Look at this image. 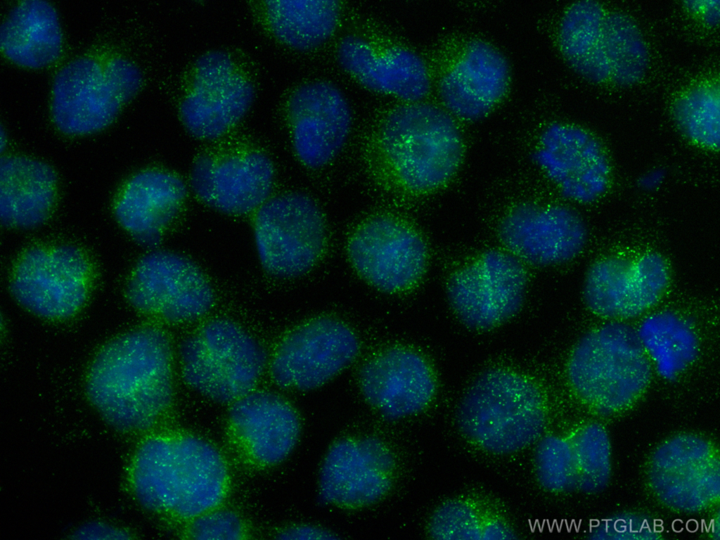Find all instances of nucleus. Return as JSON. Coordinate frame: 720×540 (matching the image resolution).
<instances>
[{"label": "nucleus", "instance_id": "nucleus-21", "mask_svg": "<svg viewBox=\"0 0 720 540\" xmlns=\"http://www.w3.org/2000/svg\"><path fill=\"white\" fill-rule=\"evenodd\" d=\"M288 111L292 144L301 162L317 169L332 161L352 124L350 107L341 91L327 82L306 83L292 93Z\"/></svg>", "mask_w": 720, "mask_h": 540}, {"label": "nucleus", "instance_id": "nucleus-36", "mask_svg": "<svg viewBox=\"0 0 720 540\" xmlns=\"http://www.w3.org/2000/svg\"><path fill=\"white\" fill-rule=\"evenodd\" d=\"M482 522L469 503L451 500L435 510L429 523V533L435 539H481Z\"/></svg>", "mask_w": 720, "mask_h": 540}, {"label": "nucleus", "instance_id": "nucleus-8", "mask_svg": "<svg viewBox=\"0 0 720 540\" xmlns=\"http://www.w3.org/2000/svg\"><path fill=\"white\" fill-rule=\"evenodd\" d=\"M254 239L259 262L270 275L290 278L309 271L320 258L326 226L317 203L298 192L270 197L257 211Z\"/></svg>", "mask_w": 720, "mask_h": 540}, {"label": "nucleus", "instance_id": "nucleus-22", "mask_svg": "<svg viewBox=\"0 0 720 540\" xmlns=\"http://www.w3.org/2000/svg\"><path fill=\"white\" fill-rule=\"evenodd\" d=\"M359 383L366 400L392 420L423 411L436 389L426 361L401 347L386 349L368 360L361 368Z\"/></svg>", "mask_w": 720, "mask_h": 540}, {"label": "nucleus", "instance_id": "nucleus-23", "mask_svg": "<svg viewBox=\"0 0 720 540\" xmlns=\"http://www.w3.org/2000/svg\"><path fill=\"white\" fill-rule=\"evenodd\" d=\"M337 58L341 68L365 88L408 103H418L430 89L422 58L401 47L378 50L367 40L347 36L340 42Z\"/></svg>", "mask_w": 720, "mask_h": 540}, {"label": "nucleus", "instance_id": "nucleus-7", "mask_svg": "<svg viewBox=\"0 0 720 540\" xmlns=\"http://www.w3.org/2000/svg\"><path fill=\"white\" fill-rule=\"evenodd\" d=\"M179 354L188 386L221 404H232L255 390L267 364L263 345L226 319L210 321L190 334Z\"/></svg>", "mask_w": 720, "mask_h": 540}, {"label": "nucleus", "instance_id": "nucleus-32", "mask_svg": "<svg viewBox=\"0 0 720 540\" xmlns=\"http://www.w3.org/2000/svg\"><path fill=\"white\" fill-rule=\"evenodd\" d=\"M603 44L609 79L629 86L643 77L649 62L648 50L639 27L629 15L621 11L606 13Z\"/></svg>", "mask_w": 720, "mask_h": 540}, {"label": "nucleus", "instance_id": "nucleus-12", "mask_svg": "<svg viewBox=\"0 0 720 540\" xmlns=\"http://www.w3.org/2000/svg\"><path fill=\"white\" fill-rule=\"evenodd\" d=\"M527 283L522 262L509 252L494 250L456 271L449 281L447 295L465 326L485 330L519 311Z\"/></svg>", "mask_w": 720, "mask_h": 540}, {"label": "nucleus", "instance_id": "nucleus-28", "mask_svg": "<svg viewBox=\"0 0 720 540\" xmlns=\"http://www.w3.org/2000/svg\"><path fill=\"white\" fill-rule=\"evenodd\" d=\"M0 46L13 63L30 68L49 65L63 49L58 11L46 0H22L11 7L0 27Z\"/></svg>", "mask_w": 720, "mask_h": 540}, {"label": "nucleus", "instance_id": "nucleus-33", "mask_svg": "<svg viewBox=\"0 0 720 540\" xmlns=\"http://www.w3.org/2000/svg\"><path fill=\"white\" fill-rule=\"evenodd\" d=\"M673 115L679 129L690 141L710 150L719 148L718 84H701L686 91L675 103Z\"/></svg>", "mask_w": 720, "mask_h": 540}, {"label": "nucleus", "instance_id": "nucleus-34", "mask_svg": "<svg viewBox=\"0 0 720 540\" xmlns=\"http://www.w3.org/2000/svg\"><path fill=\"white\" fill-rule=\"evenodd\" d=\"M575 468V486L586 493L603 489L610 477V444L607 431L598 423L579 427L568 439Z\"/></svg>", "mask_w": 720, "mask_h": 540}, {"label": "nucleus", "instance_id": "nucleus-38", "mask_svg": "<svg viewBox=\"0 0 720 540\" xmlns=\"http://www.w3.org/2000/svg\"><path fill=\"white\" fill-rule=\"evenodd\" d=\"M602 527L590 524V538L596 539H650L660 538L664 529L652 527L644 516L622 515L608 518ZM654 522V521H653Z\"/></svg>", "mask_w": 720, "mask_h": 540}, {"label": "nucleus", "instance_id": "nucleus-19", "mask_svg": "<svg viewBox=\"0 0 720 540\" xmlns=\"http://www.w3.org/2000/svg\"><path fill=\"white\" fill-rule=\"evenodd\" d=\"M394 464L392 453L378 438L339 440L328 450L321 467L320 500L346 507L373 503L390 489Z\"/></svg>", "mask_w": 720, "mask_h": 540}, {"label": "nucleus", "instance_id": "nucleus-29", "mask_svg": "<svg viewBox=\"0 0 720 540\" xmlns=\"http://www.w3.org/2000/svg\"><path fill=\"white\" fill-rule=\"evenodd\" d=\"M606 12L596 1L574 3L565 11L559 28L560 51L571 68L593 83L609 79L603 44Z\"/></svg>", "mask_w": 720, "mask_h": 540}, {"label": "nucleus", "instance_id": "nucleus-18", "mask_svg": "<svg viewBox=\"0 0 720 540\" xmlns=\"http://www.w3.org/2000/svg\"><path fill=\"white\" fill-rule=\"evenodd\" d=\"M533 159L571 201L594 202L609 187L611 165L606 150L594 135L581 127L558 123L549 126Z\"/></svg>", "mask_w": 720, "mask_h": 540}, {"label": "nucleus", "instance_id": "nucleus-27", "mask_svg": "<svg viewBox=\"0 0 720 540\" xmlns=\"http://www.w3.org/2000/svg\"><path fill=\"white\" fill-rule=\"evenodd\" d=\"M56 176L46 163L11 155L0 162V218L6 226L30 229L49 217L56 197Z\"/></svg>", "mask_w": 720, "mask_h": 540}, {"label": "nucleus", "instance_id": "nucleus-5", "mask_svg": "<svg viewBox=\"0 0 720 540\" xmlns=\"http://www.w3.org/2000/svg\"><path fill=\"white\" fill-rule=\"evenodd\" d=\"M380 143L396 175L414 191L444 184L458 169L463 155L461 135L451 115L419 102L402 105L386 117Z\"/></svg>", "mask_w": 720, "mask_h": 540}, {"label": "nucleus", "instance_id": "nucleus-24", "mask_svg": "<svg viewBox=\"0 0 720 540\" xmlns=\"http://www.w3.org/2000/svg\"><path fill=\"white\" fill-rule=\"evenodd\" d=\"M510 79L508 61L492 45L473 41L442 78L439 91L447 112L476 121L486 117L505 95Z\"/></svg>", "mask_w": 720, "mask_h": 540}, {"label": "nucleus", "instance_id": "nucleus-6", "mask_svg": "<svg viewBox=\"0 0 720 540\" xmlns=\"http://www.w3.org/2000/svg\"><path fill=\"white\" fill-rule=\"evenodd\" d=\"M142 82L139 68L126 58L72 59L58 70L52 82V120L66 134L98 131L112 122Z\"/></svg>", "mask_w": 720, "mask_h": 540}, {"label": "nucleus", "instance_id": "nucleus-42", "mask_svg": "<svg viewBox=\"0 0 720 540\" xmlns=\"http://www.w3.org/2000/svg\"><path fill=\"white\" fill-rule=\"evenodd\" d=\"M515 535L503 522L489 519L482 522L481 539H513Z\"/></svg>", "mask_w": 720, "mask_h": 540}, {"label": "nucleus", "instance_id": "nucleus-17", "mask_svg": "<svg viewBox=\"0 0 720 540\" xmlns=\"http://www.w3.org/2000/svg\"><path fill=\"white\" fill-rule=\"evenodd\" d=\"M499 233L508 252L538 266L571 261L581 253L588 238L581 215L561 205H518L502 219Z\"/></svg>", "mask_w": 720, "mask_h": 540}, {"label": "nucleus", "instance_id": "nucleus-10", "mask_svg": "<svg viewBox=\"0 0 720 540\" xmlns=\"http://www.w3.org/2000/svg\"><path fill=\"white\" fill-rule=\"evenodd\" d=\"M89 259L69 245L34 247L17 262L11 281L14 298L46 319L61 320L84 305L90 287Z\"/></svg>", "mask_w": 720, "mask_h": 540}, {"label": "nucleus", "instance_id": "nucleus-15", "mask_svg": "<svg viewBox=\"0 0 720 540\" xmlns=\"http://www.w3.org/2000/svg\"><path fill=\"white\" fill-rule=\"evenodd\" d=\"M669 282L666 260L656 252L635 259L610 256L587 271L583 295L588 308L609 321L640 316L661 299Z\"/></svg>", "mask_w": 720, "mask_h": 540}, {"label": "nucleus", "instance_id": "nucleus-30", "mask_svg": "<svg viewBox=\"0 0 720 540\" xmlns=\"http://www.w3.org/2000/svg\"><path fill=\"white\" fill-rule=\"evenodd\" d=\"M266 14L275 37L297 51H311L328 41L340 16L339 2L333 0H276L266 1Z\"/></svg>", "mask_w": 720, "mask_h": 540}, {"label": "nucleus", "instance_id": "nucleus-2", "mask_svg": "<svg viewBox=\"0 0 720 540\" xmlns=\"http://www.w3.org/2000/svg\"><path fill=\"white\" fill-rule=\"evenodd\" d=\"M228 478L220 451L188 435L148 439L136 452L131 469L134 494L144 508L190 520L221 504Z\"/></svg>", "mask_w": 720, "mask_h": 540}, {"label": "nucleus", "instance_id": "nucleus-16", "mask_svg": "<svg viewBox=\"0 0 720 540\" xmlns=\"http://www.w3.org/2000/svg\"><path fill=\"white\" fill-rule=\"evenodd\" d=\"M347 249L358 274L386 292L409 288L426 266L428 251L422 238L389 217H377L362 224L351 237Z\"/></svg>", "mask_w": 720, "mask_h": 540}, {"label": "nucleus", "instance_id": "nucleus-26", "mask_svg": "<svg viewBox=\"0 0 720 540\" xmlns=\"http://www.w3.org/2000/svg\"><path fill=\"white\" fill-rule=\"evenodd\" d=\"M187 195L184 181L165 170L141 171L125 184L115 205L120 224L141 245H158Z\"/></svg>", "mask_w": 720, "mask_h": 540}, {"label": "nucleus", "instance_id": "nucleus-1", "mask_svg": "<svg viewBox=\"0 0 720 540\" xmlns=\"http://www.w3.org/2000/svg\"><path fill=\"white\" fill-rule=\"evenodd\" d=\"M89 397L112 426L150 428L169 407L173 392L172 353L160 329H134L105 345L87 377Z\"/></svg>", "mask_w": 720, "mask_h": 540}, {"label": "nucleus", "instance_id": "nucleus-35", "mask_svg": "<svg viewBox=\"0 0 720 540\" xmlns=\"http://www.w3.org/2000/svg\"><path fill=\"white\" fill-rule=\"evenodd\" d=\"M538 480L546 489L562 491L575 486V468L568 439L547 436L541 440L535 454Z\"/></svg>", "mask_w": 720, "mask_h": 540}, {"label": "nucleus", "instance_id": "nucleus-11", "mask_svg": "<svg viewBox=\"0 0 720 540\" xmlns=\"http://www.w3.org/2000/svg\"><path fill=\"white\" fill-rule=\"evenodd\" d=\"M647 477L656 499L674 511L699 513L719 502V450L697 435L679 434L657 446Z\"/></svg>", "mask_w": 720, "mask_h": 540}, {"label": "nucleus", "instance_id": "nucleus-20", "mask_svg": "<svg viewBox=\"0 0 720 540\" xmlns=\"http://www.w3.org/2000/svg\"><path fill=\"white\" fill-rule=\"evenodd\" d=\"M274 178L271 159L252 150L200 156L192 167L190 185L206 205L240 216L257 211L271 197Z\"/></svg>", "mask_w": 720, "mask_h": 540}, {"label": "nucleus", "instance_id": "nucleus-9", "mask_svg": "<svg viewBox=\"0 0 720 540\" xmlns=\"http://www.w3.org/2000/svg\"><path fill=\"white\" fill-rule=\"evenodd\" d=\"M127 296L137 310L172 323H188L212 308L214 293L200 267L187 257L155 250L132 271Z\"/></svg>", "mask_w": 720, "mask_h": 540}, {"label": "nucleus", "instance_id": "nucleus-13", "mask_svg": "<svg viewBox=\"0 0 720 540\" xmlns=\"http://www.w3.org/2000/svg\"><path fill=\"white\" fill-rule=\"evenodd\" d=\"M255 87L222 51H210L195 61L188 91L179 106L187 131L202 141L218 139L245 117L255 98Z\"/></svg>", "mask_w": 720, "mask_h": 540}, {"label": "nucleus", "instance_id": "nucleus-40", "mask_svg": "<svg viewBox=\"0 0 720 540\" xmlns=\"http://www.w3.org/2000/svg\"><path fill=\"white\" fill-rule=\"evenodd\" d=\"M76 535L79 539H122L127 538V534L121 529L101 522L84 525L77 530Z\"/></svg>", "mask_w": 720, "mask_h": 540}, {"label": "nucleus", "instance_id": "nucleus-43", "mask_svg": "<svg viewBox=\"0 0 720 540\" xmlns=\"http://www.w3.org/2000/svg\"><path fill=\"white\" fill-rule=\"evenodd\" d=\"M665 179L663 169L653 168L643 172L638 179L639 188L644 191H653L662 186Z\"/></svg>", "mask_w": 720, "mask_h": 540}, {"label": "nucleus", "instance_id": "nucleus-4", "mask_svg": "<svg viewBox=\"0 0 720 540\" xmlns=\"http://www.w3.org/2000/svg\"><path fill=\"white\" fill-rule=\"evenodd\" d=\"M458 427L470 442L495 454L513 453L541 436L546 421L544 399L529 379L503 368L482 373L462 399Z\"/></svg>", "mask_w": 720, "mask_h": 540}, {"label": "nucleus", "instance_id": "nucleus-14", "mask_svg": "<svg viewBox=\"0 0 720 540\" xmlns=\"http://www.w3.org/2000/svg\"><path fill=\"white\" fill-rule=\"evenodd\" d=\"M359 342L345 323L321 317L288 333L278 345L270 371L283 389L308 391L321 387L349 366Z\"/></svg>", "mask_w": 720, "mask_h": 540}, {"label": "nucleus", "instance_id": "nucleus-3", "mask_svg": "<svg viewBox=\"0 0 720 540\" xmlns=\"http://www.w3.org/2000/svg\"><path fill=\"white\" fill-rule=\"evenodd\" d=\"M652 366L636 329L609 321L584 334L567 366L569 382L592 411L609 415L633 405L647 388Z\"/></svg>", "mask_w": 720, "mask_h": 540}, {"label": "nucleus", "instance_id": "nucleus-25", "mask_svg": "<svg viewBox=\"0 0 720 540\" xmlns=\"http://www.w3.org/2000/svg\"><path fill=\"white\" fill-rule=\"evenodd\" d=\"M232 432L247 454L262 465L283 461L294 449L300 422L294 408L269 391H255L232 403Z\"/></svg>", "mask_w": 720, "mask_h": 540}, {"label": "nucleus", "instance_id": "nucleus-39", "mask_svg": "<svg viewBox=\"0 0 720 540\" xmlns=\"http://www.w3.org/2000/svg\"><path fill=\"white\" fill-rule=\"evenodd\" d=\"M278 538L282 539H333L338 537L330 531L312 525H295L282 530Z\"/></svg>", "mask_w": 720, "mask_h": 540}, {"label": "nucleus", "instance_id": "nucleus-37", "mask_svg": "<svg viewBox=\"0 0 720 540\" xmlns=\"http://www.w3.org/2000/svg\"><path fill=\"white\" fill-rule=\"evenodd\" d=\"M189 534L195 539H240L245 527L240 518L233 511L218 507L191 520Z\"/></svg>", "mask_w": 720, "mask_h": 540}, {"label": "nucleus", "instance_id": "nucleus-41", "mask_svg": "<svg viewBox=\"0 0 720 540\" xmlns=\"http://www.w3.org/2000/svg\"><path fill=\"white\" fill-rule=\"evenodd\" d=\"M686 7L698 14L708 25L716 26L720 17L719 0H695L685 2Z\"/></svg>", "mask_w": 720, "mask_h": 540}, {"label": "nucleus", "instance_id": "nucleus-31", "mask_svg": "<svg viewBox=\"0 0 720 540\" xmlns=\"http://www.w3.org/2000/svg\"><path fill=\"white\" fill-rule=\"evenodd\" d=\"M636 329L652 367L664 379L676 378L698 357L700 345L695 329L676 312L651 314Z\"/></svg>", "mask_w": 720, "mask_h": 540}]
</instances>
